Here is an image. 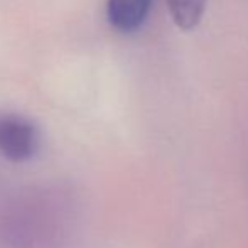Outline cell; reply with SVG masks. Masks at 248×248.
Returning a JSON list of instances; mask_svg holds the SVG:
<instances>
[{
  "mask_svg": "<svg viewBox=\"0 0 248 248\" xmlns=\"http://www.w3.org/2000/svg\"><path fill=\"white\" fill-rule=\"evenodd\" d=\"M76 221L78 201L69 187L36 186L0 209V243L7 248H64Z\"/></svg>",
  "mask_w": 248,
  "mask_h": 248,
  "instance_id": "1",
  "label": "cell"
},
{
  "mask_svg": "<svg viewBox=\"0 0 248 248\" xmlns=\"http://www.w3.org/2000/svg\"><path fill=\"white\" fill-rule=\"evenodd\" d=\"M39 149V130L17 113H0V154L14 162H24Z\"/></svg>",
  "mask_w": 248,
  "mask_h": 248,
  "instance_id": "2",
  "label": "cell"
},
{
  "mask_svg": "<svg viewBox=\"0 0 248 248\" xmlns=\"http://www.w3.org/2000/svg\"><path fill=\"white\" fill-rule=\"evenodd\" d=\"M154 0H107V19L115 31L134 34L147 22Z\"/></svg>",
  "mask_w": 248,
  "mask_h": 248,
  "instance_id": "3",
  "label": "cell"
},
{
  "mask_svg": "<svg viewBox=\"0 0 248 248\" xmlns=\"http://www.w3.org/2000/svg\"><path fill=\"white\" fill-rule=\"evenodd\" d=\"M172 22L183 31H193L204 16L208 0H166Z\"/></svg>",
  "mask_w": 248,
  "mask_h": 248,
  "instance_id": "4",
  "label": "cell"
}]
</instances>
